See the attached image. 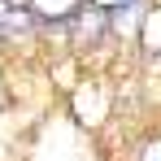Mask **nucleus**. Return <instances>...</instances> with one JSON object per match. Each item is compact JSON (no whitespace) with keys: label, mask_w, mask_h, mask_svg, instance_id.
<instances>
[{"label":"nucleus","mask_w":161,"mask_h":161,"mask_svg":"<svg viewBox=\"0 0 161 161\" xmlns=\"http://www.w3.org/2000/svg\"><path fill=\"white\" fill-rule=\"evenodd\" d=\"M79 4L83 0H31V13L44 18V22H65V18H74Z\"/></svg>","instance_id":"f257e3e1"},{"label":"nucleus","mask_w":161,"mask_h":161,"mask_svg":"<svg viewBox=\"0 0 161 161\" xmlns=\"http://www.w3.org/2000/svg\"><path fill=\"white\" fill-rule=\"evenodd\" d=\"M139 39H144V48L153 61H161V9L153 13H144V26H139Z\"/></svg>","instance_id":"f03ea898"},{"label":"nucleus","mask_w":161,"mask_h":161,"mask_svg":"<svg viewBox=\"0 0 161 161\" xmlns=\"http://www.w3.org/2000/svg\"><path fill=\"white\" fill-rule=\"evenodd\" d=\"M100 13H113V9H126V4H135V0H92Z\"/></svg>","instance_id":"7ed1b4c3"},{"label":"nucleus","mask_w":161,"mask_h":161,"mask_svg":"<svg viewBox=\"0 0 161 161\" xmlns=\"http://www.w3.org/2000/svg\"><path fill=\"white\" fill-rule=\"evenodd\" d=\"M144 161H161V139H157V144H148V148H144Z\"/></svg>","instance_id":"20e7f679"},{"label":"nucleus","mask_w":161,"mask_h":161,"mask_svg":"<svg viewBox=\"0 0 161 161\" xmlns=\"http://www.w3.org/2000/svg\"><path fill=\"white\" fill-rule=\"evenodd\" d=\"M0 9H4V4H0Z\"/></svg>","instance_id":"39448f33"}]
</instances>
